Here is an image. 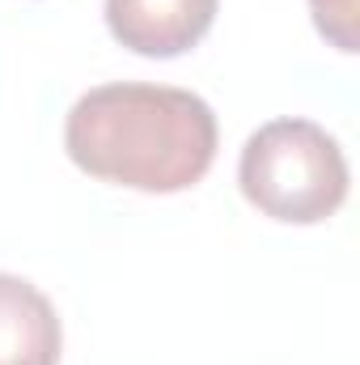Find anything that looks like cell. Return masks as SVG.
Instances as JSON below:
<instances>
[{"instance_id":"6da1fadb","label":"cell","mask_w":360,"mask_h":365,"mask_svg":"<svg viewBox=\"0 0 360 365\" xmlns=\"http://www.w3.org/2000/svg\"><path fill=\"white\" fill-rule=\"evenodd\" d=\"M216 136L199 93L140 81L81 93L64 119V149L85 175L149 195L195 187L216 162Z\"/></svg>"},{"instance_id":"5b68a950","label":"cell","mask_w":360,"mask_h":365,"mask_svg":"<svg viewBox=\"0 0 360 365\" xmlns=\"http://www.w3.org/2000/svg\"><path fill=\"white\" fill-rule=\"evenodd\" d=\"M318 34L344 56L360 51V0H309Z\"/></svg>"},{"instance_id":"7a4b0ae2","label":"cell","mask_w":360,"mask_h":365,"mask_svg":"<svg viewBox=\"0 0 360 365\" xmlns=\"http://www.w3.org/2000/svg\"><path fill=\"white\" fill-rule=\"evenodd\" d=\"M238 182L271 221L318 225L348 200V158L314 119H271L242 145Z\"/></svg>"},{"instance_id":"277c9868","label":"cell","mask_w":360,"mask_h":365,"mask_svg":"<svg viewBox=\"0 0 360 365\" xmlns=\"http://www.w3.org/2000/svg\"><path fill=\"white\" fill-rule=\"evenodd\" d=\"M60 314L38 284L0 272V365H60Z\"/></svg>"},{"instance_id":"3957f363","label":"cell","mask_w":360,"mask_h":365,"mask_svg":"<svg viewBox=\"0 0 360 365\" xmlns=\"http://www.w3.org/2000/svg\"><path fill=\"white\" fill-rule=\"evenodd\" d=\"M216 4L221 0H106V26L127 51L174 60L212 30Z\"/></svg>"}]
</instances>
